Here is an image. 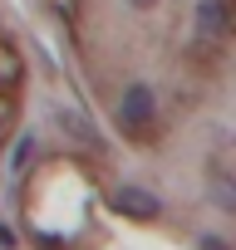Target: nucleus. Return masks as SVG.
<instances>
[{
    "mask_svg": "<svg viewBox=\"0 0 236 250\" xmlns=\"http://www.w3.org/2000/svg\"><path fill=\"white\" fill-rule=\"evenodd\" d=\"M118 128L138 147H148L158 138V93L148 83H128L123 88V98H118Z\"/></svg>",
    "mask_w": 236,
    "mask_h": 250,
    "instance_id": "obj_1",
    "label": "nucleus"
},
{
    "mask_svg": "<svg viewBox=\"0 0 236 250\" xmlns=\"http://www.w3.org/2000/svg\"><path fill=\"white\" fill-rule=\"evenodd\" d=\"M113 211H123L128 221H158L163 201L143 187H113Z\"/></svg>",
    "mask_w": 236,
    "mask_h": 250,
    "instance_id": "obj_2",
    "label": "nucleus"
},
{
    "mask_svg": "<svg viewBox=\"0 0 236 250\" xmlns=\"http://www.w3.org/2000/svg\"><path fill=\"white\" fill-rule=\"evenodd\" d=\"M197 35H202L207 44H216V40H226V35H231L226 0H202V5H197Z\"/></svg>",
    "mask_w": 236,
    "mask_h": 250,
    "instance_id": "obj_3",
    "label": "nucleus"
},
{
    "mask_svg": "<svg viewBox=\"0 0 236 250\" xmlns=\"http://www.w3.org/2000/svg\"><path fill=\"white\" fill-rule=\"evenodd\" d=\"M20 79H25V64H20L15 44L0 35V88H20Z\"/></svg>",
    "mask_w": 236,
    "mask_h": 250,
    "instance_id": "obj_4",
    "label": "nucleus"
},
{
    "mask_svg": "<svg viewBox=\"0 0 236 250\" xmlns=\"http://www.w3.org/2000/svg\"><path fill=\"white\" fill-rule=\"evenodd\" d=\"M207 182H212V196H216V206L236 211V182H226V172H207Z\"/></svg>",
    "mask_w": 236,
    "mask_h": 250,
    "instance_id": "obj_5",
    "label": "nucleus"
},
{
    "mask_svg": "<svg viewBox=\"0 0 236 250\" xmlns=\"http://www.w3.org/2000/svg\"><path fill=\"white\" fill-rule=\"evenodd\" d=\"M15 93H20V88H0V138L15 128V113H20V98H15Z\"/></svg>",
    "mask_w": 236,
    "mask_h": 250,
    "instance_id": "obj_6",
    "label": "nucleus"
},
{
    "mask_svg": "<svg viewBox=\"0 0 236 250\" xmlns=\"http://www.w3.org/2000/svg\"><path fill=\"white\" fill-rule=\"evenodd\" d=\"M59 123H64V128H69V138H79V143H89V147H98V138H94V128H89L84 118H74V113H59Z\"/></svg>",
    "mask_w": 236,
    "mask_h": 250,
    "instance_id": "obj_7",
    "label": "nucleus"
},
{
    "mask_svg": "<svg viewBox=\"0 0 236 250\" xmlns=\"http://www.w3.org/2000/svg\"><path fill=\"white\" fill-rule=\"evenodd\" d=\"M202 250H226V240H216V235H202Z\"/></svg>",
    "mask_w": 236,
    "mask_h": 250,
    "instance_id": "obj_8",
    "label": "nucleus"
},
{
    "mask_svg": "<svg viewBox=\"0 0 236 250\" xmlns=\"http://www.w3.org/2000/svg\"><path fill=\"white\" fill-rule=\"evenodd\" d=\"M226 20H231V35H236V0H226Z\"/></svg>",
    "mask_w": 236,
    "mask_h": 250,
    "instance_id": "obj_9",
    "label": "nucleus"
},
{
    "mask_svg": "<svg viewBox=\"0 0 236 250\" xmlns=\"http://www.w3.org/2000/svg\"><path fill=\"white\" fill-rule=\"evenodd\" d=\"M133 5H138V10H153V0H133Z\"/></svg>",
    "mask_w": 236,
    "mask_h": 250,
    "instance_id": "obj_10",
    "label": "nucleus"
}]
</instances>
